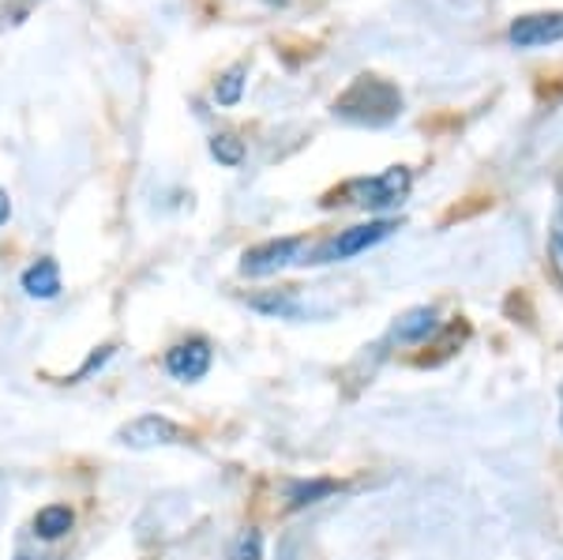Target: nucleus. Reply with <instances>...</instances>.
<instances>
[{"mask_svg": "<svg viewBox=\"0 0 563 560\" xmlns=\"http://www.w3.org/2000/svg\"><path fill=\"white\" fill-rule=\"evenodd\" d=\"M72 527H76V515H72V507H68V504H49V507H42V512L34 515V534H38V538H46V541L65 538Z\"/></svg>", "mask_w": 563, "mask_h": 560, "instance_id": "obj_9", "label": "nucleus"}, {"mask_svg": "<svg viewBox=\"0 0 563 560\" xmlns=\"http://www.w3.org/2000/svg\"><path fill=\"white\" fill-rule=\"evenodd\" d=\"M23 290L31 297H42V301L57 297L60 294V267L53 264V260H38L34 267L23 271Z\"/></svg>", "mask_w": 563, "mask_h": 560, "instance_id": "obj_8", "label": "nucleus"}, {"mask_svg": "<svg viewBox=\"0 0 563 560\" xmlns=\"http://www.w3.org/2000/svg\"><path fill=\"white\" fill-rule=\"evenodd\" d=\"M210 155H215L218 162L222 165H241V159H244V144L237 136H215L210 139Z\"/></svg>", "mask_w": 563, "mask_h": 560, "instance_id": "obj_14", "label": "nucleus"}, {"mask_svg": "<svg viewBox=\"0 0 563 560\" xmlns=\"http://www.w3.org/2000/svg\"><path fill=\"white\" fill-rule=\"evenodd\" d=\"M552 264H556L560 278H563V204L556 212V222H552Z\"/></svg>", "mask_w": 563, "mask_h": 560, "instance_id": "obj_16", "label": "nucleus"}, {"mask_svg": "<svg viewBox=\"0 0 563 560\" xmlns=\"http://www.w3.org/2000/svg\"><path fill=\"white\" fill-rule=\"evenodd\" d=\"M346 196H354L349 204H360V207H391V204H402V196L410 192V170L406 165H391L387 173H380V178L372 181H349Z\"/></svg>", "mask_w": 563, "mask_h": 560, "instance_id": "obj_3", "label": "nucleus"}, {"mask_svg": "<svg viewBox=\"0 0 563 560\" xmlns=\"http://www.w3.org/2000/svg\"><path fill=\"white\" fill-rule=\"evenodd\" d=\"M334 489H338L334 481H305V485H294V493H289V507L315 504L320 496H331Z\"/></svg>", "mask_w": 563, "mask_h": 560, "instance_id": "obj_13", "label": "nucleus"}, {"mask_svg": "<svg viewBox=\"0 0 563 560\" xmlns=\"http://www.w3.org/2000/svg\"><path fill=\"white\" fill-rule=\"evenodd\" d=\"M263 557V538L260 530H244L237 541V560H260Z\"/></svg>", "mask_w": 563, "mask_h": 560, "instance_id": "obj_15", "label": "nucleus"}, {"mask_svg": "<svg viewBox=\"0 0 563 560\" xmlns=\"http://www.w3.org/2000/svg\"><path fill=\"white\" fill-rule=\"evenodd\" d=\"M436 331V309L421 305V309H410L406 317L394 323V339L399 343H417V339H428Z\"/></svg>", "mask_w": 563, "mask_h": 560, "instance_id": "obj_10", "label": "nucleus"}, {"mask_svg": "<svg viewBox=\"0 0 563 560\" xmlns=\"http://www.w3.org/2000/svg\"><path fill=\"white\" fill-rule=\"evenodd\" d=\"M301 238H282V241H267L256 244V249L244 252L241 271L244 275H275V271L297 264V252H301Z\"/></svg>", "mask_w": 563, "mask_h": 560, "instance_id": "obj_5", "label": "nucleus"}, {"mask_svg": "<svg viewBox=\"0 0 563 560\" xmlns=\"http://www.w3.org/2000/svg\"><path fill=\"white\" fill-rule=\"evenodd\" d=\"M334 113L342 121H354V125H391L402 113V94L399 87H391L387 80H376V76H360L354 80L346 94L334 102Z\"/></svg>", "mask_w": 563, "mask_h": 560, "instance_id": "obj_1", "label": "nucleus"}, {"mask_svg": "<svg viewBox=\"0 0 563 560\" xmlns=\"http://www.w3.org/2000/svg\"><path fill=\"white\" fill-rule=\"evenodd\" d=\"M8 215H12V199H8V192L0 188V226L8 222Z\"/></svg>", "mask_w": 563, "mask_h": 560, "instance_id": "obj_17", "label": "nucleus"}, {"mask_svg": "<svg viewBox=\"0 0 563 560\" xmlns=\"http://www.w3.org/2000/svg\"><path fill=\"white\" fill-rule=\"evenodd\" d=\"M249 305L256 312H267V317H286V320H297V317H305V305L297 301L289 290H282V294H271V297H249Z\"/></svg>", "mask_w": 563, "mask_h": 560, "instance_id": "obj_11", "label": "nucleus"}, {"mask_svg": "<svg viewBox=\"0 0 563 560\" xmlns=\"http://www.w3.org/2000/svg\"><path fill=\"white\" fill-rule=\"evenodd\" d=\"M210 369V346L207 339H188V343H177L165 354V373L173 380H184V384H196L204 380Z\"/></svg>", "mask_w": 563, "mask_h": 560, "instance_id": "obj_6", "label": "nucleus"}, {"mask_svg": "<svg viewBox=\"0 0 563 560\" xmlns=\"http://www.w3.org/2000/svg\"><path fill=\"white\" fill-rule=\"evenodd\" d=\"M563 38V12L552 15H522V20L512 23V42L518 49H538V46H552V42Z\"/></svg>", "mask_w": 563, "mask_h": 560, "instance_id": "obj_7", "label": "nucleus"}, {"mask_svg": "<svg viewBox=\"0 0 563 560\" xmlns=\"http://www.w3.org/2000/svg\"><path fill=\"white\" fill-rule=\"evenodd\" d=\"M117 441L128 444V448H170V444H188L192 433L184 425H177L165 414H139L131 418L128 425L117 428Z\"/></svg>", "mask_w": 563, "mask_h": 560, "instance_id": "obj_2", "label": "nucleus"}, {"mask_svg": "<svg viewBox=\"0 0 563 560\" xmlns=\"http://www.w3.org/2000/svg\"><path fill=\"white\" fill-rule=\"evenodd\" d=\"M241 94H244V65H237L215 83V99H218V106H237Z\"/></svg>", "mask_w": 563, "mask_h": 560, "instance_id": "obj_12", "label": "nucleus"}, {"mask_svg": "<svg viewBox=\"0 0 563 560\" xmlns=\"http://www.w3.org/2000/svg\"><path fill=\"white\" fill-rule=\"evenodd\" d=\"M399 230L394 222H365V226H349V230H342L338 238H334L331 244H323L320 252H315L312 264H331V260H349L357 256V252L372 249V244H380L383 238H391V233Z\"/></svg>", "mask_w": 563, "mask_h": 560, "instance_id": "obj_4", "label": "nucleus"}]
</instances>
